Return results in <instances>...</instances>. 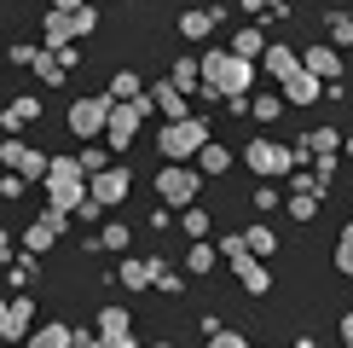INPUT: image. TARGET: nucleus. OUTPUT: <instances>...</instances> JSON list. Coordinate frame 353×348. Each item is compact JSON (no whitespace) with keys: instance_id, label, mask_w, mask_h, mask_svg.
I'll use <instances>...</instances> for the list:
<instances>
[{"instance_id":"f257e3e1","label":"nucleus","mask_w":353,"mask_h":348,"mask_svg":"<svg viewBox=\"0 0 353 348\" xmlns=\"http://www.w3.org/2000/svg\"><path fill=\"white\" fill-rule=\"evenodd\" d=\"M47 197H52V209L58 215H81L87 203V174H81V163H70V157H52L47 163Z\"/></svg>"},{"instance_id":"f03ea898","label":"nucleus","mask_w":353,"mask_h":348,"mask_svg":"<svg viewBox=\"0 0 353 348\" xmlns=\"http://www.w3.org/2000/svg\"><path fill=\"white\" fill-rule=\"evenodd\" d=\"M197 70H203V87H209V93H226V99H243L249 81H255L238 52H203Z\"/></svg>"},{"instance_id":"7ed1b4c3","label":"nucleus","mask_w":353,"mask_h":348,"mask_svg":"<svg viewBox=\"0 0 353 348\" xmlns=\"http://www.w3.org/2000/svg\"><path fill=\"white\" fill-rule=\"evenodd\" d=\"M243 163L255 168L261 180H278V174L296 168V151H290V145H278V139H255V145H243Z\"/></svg>"},{"instance_id":"20e7f679","label":"nucleus","mask_w":353,"mask_h":348,"mask_svg":"<svg viewBox=\"0 0 353 348\" xmlns=\"http://www.w3.org/2000/svg\"><path fill=\"white\" fill-rule=\"evenodd\" d=\"M209 145V122H197V116H185V122H168L163 128V157H191V151H203Z\"/></svg>"},{"instance_id":"39448f33","label":"nucleus","mask_w":353,"mask_h":348,"mask_svg":"<svg viewBox=\"0 0 353 348\" xmlns=\"http://www.w3.org/2000/svg\"><path fill=\"white\" fill-rule=\"evenodd\" d=\"M128 186H134V174L116 163V168H105V174H93V180H87V197H93L99 209H116V203L128 197Z\"/></svg>"},{"instance_id":"423d86ee","label":"nucleus","mask_w":353,"mask_h":348,"mask_svg":"<svg viewBox=\"0 0 353 348\" xmlns=\"http://www.w3.org/2000/svg\"><path fill=\"white\" fill-rule=\"evenodd\" d=\"M157 192H163V209H191V197H197V174H191V168H163V174H157Z\"/></svg>"},{"instance_id":"0eeeda50","label":"nucleus","mask_w":353,"mask_h":348,"mask_svg":"<svg viewBox=\"0 0 353 348\" xmlns=\"http://www.w3.org/2000/svg\"><path fill=\"white\" fill-rule=\"evenodd\" d=\"M105 116H110V99H76L70 105V134H81V139L105 134Z\"/></svg>"},{"instance_id":"6e6552de","label":"nucleus","mask_w":353,"mask_h":348,"mask_svg":"<svg viewBox=\"0 0 353 348\" xmlns=\"http://www.w3.org/2000/svg\"><path fill=\"white\" fill-rule=\"evenodd\" d=\"M0 157H6V168H12V174H23V180H47V163H52V157L29 151L23 139H6V145H0Z\"/></svg>"},{"instance_id":"1a4fd4ad","label":"nucleus","mask_w":353,"mask_h":348,"mask_svg":"<svg viewBox=\"0 0 353 348\" xmlns=\"http://www.w3.org/2000/svg\"><path fill=\"white\" fill-rule=\"evenodd\" d=\"M64 226H70V215H58V209H47V215H41L35 226L23 232V250H29V255H41V250H52V238H58V232H64Z\"/></svg>"},{"instance_id":"9d476101","label":"nucleus","mask_w":353,"mask_h":348,"mask_svg":"<svg viewBox=\"0 0 353 348\" xmlns=\"http://www.w3.org/2000/svg\"><path fill=\"white\" fill-rule=\"evenodd\" d=\"M139 122H145L139 105H110V116H105V139H110V145H128V139L139 134Z\"/></svg>"},{"instance_id":"9b49d317","label":"nucleus","mask_w":353,"mask_h":348,"mask_svg":"<svg viewBox=\"0 0 353 348\" xmlns=\"http://www.w3.org/2000/svg\"><path fill=\"white\" fill-rule=\"evenodd\" d=\"M301 70L330 87L336 76H342V52H336V47H307V52H301Z\"/></svg>"},{"instance_id":"f8f14e48","label":"nucleus","mask_w":353,"mask_h":348,"mask_svg":"<svg viewBox=\"0 0 353 348\" xmlns=\"http://www.w3.org/2000/svg\"><path fill=\"white\" fill-rule=\"evenodd\" d=\"M145 99H151V105H163V116L168 122H185V93L174 81H157V87H145Z\"/></svg>"},{"instance_id":"ddd939ff","label":"nucleus","mask_w":353,"mask_h":348,"mask_svg":"<svg viewBox=\"0 0 353 348\" xmlns=\"http://www.w3.org/2000/svg\"><path fill=\"white\" fill-rule=\"evenodd\" d=\"M284 99H290V105H319V99H325V81L307 76V70H296V76L284 81Z\"/></svg>"},{"instance_id":"4468645a","label":"nucleus","mask_w":353,"mask_h":348,"mask_svg":"<svg viewBox=\"0 0 353 348\" xmlns=\"http://www.w3.org/2000/svg\"><path fill=\"white\" fill-rule=\"evenodd\" d=\"M232 267H238V279H243V290H249V296H267V290H272V273L261 267L255 255H238Z\"/></svg>"},{"instance_id":"2eb2a0df","label":"nucleus","mask_w":353,"mask_h":348,"mask_svg":"<svg viewBox=\"0 0 353 348\" xmlns=\"http://www.w3.org/2000/svg\"><path fill=\"white\" fill-rule=\"evenodd\" d=\"M261 64H267V76L290 81V76H296V70H301V58L290 52V47H267V52H261Z\"/></svg>"},{"instance_id":"dca6fc26","label":"nucleus","mask_w":353,"mask_h":348,"mask_svg":"<svg viewBox=\"0 0 353 348\" xmlns=\"http://www.w3.org/2000/svg\"><path fill=\"white\" fill-rule=\"evenodd\" d=\"M29 325H35V302L18 296V302H12V313H6V337H12V342H23V337H29Z\"/></svg>"},{"instance_id":"f3484780","label":"nucleus","mask_w":353,"mask_h":348,"mask_svg":"<svg viewBox=\"0 0 353 348\" xmlns=\"http://www.w3.org/2000/svg\"><path fill=\"white\" fill-rule=\"evenodd\" d=\"M29 348H76V331L70 325H41V331H29Z\"/></svg>"},{"instance_id":"a211bd4d","label":"nucleus","mask_w":353,"mask_h":348,"mask_svg":"<svg viewBox=\"0 0 353 348\" xmlns=\"http://www.w3.org/2000/svg\"><path fill=\"white\" fill-rule=\"evenodd\" d=\"M139 93H145V81L134 76V70H116V81H110V105H134Z\"/></svg>"},{"instance_id":"6ab92c4d","label":"nucleus","mask_w":353,"mask_h":348,"mask_svg":"<svg viewBox=\"0 0 353 348\" xmlns=\"http://www.w3.org/2000/svg\"><path fill=\"white\" fill-rule=\"evenodd\" d=\"M209 29H214V6H191L180 18V35H191V41H203Z\"/></svg>"},{"instance_id":"aec40b11","label":"nucleus","mask_w":353,"mask_h":348,"mask_svg":"<svg viewBox=\"0 0 353 348\" xmlns=\"http://www.w3.org/2000/svg\"><path fill=\"white\" fill-rule=\"evenodd\" d=\"M301 145H307L313 157H336V151H342V134H336V128H313Z\"/></svg>"},{"instance_id":"412c9836","label":"nucleus","mask_w":353,"mask_h":348,"mask_svg":"<svg viewBox=\"0 0 353 348\" xmlns=\"http://www.w3.org/2000/svg\"><path fill=\"white\" fill-rule=\"evenodd\" d=\"M35 116H41V99H12L0 122H6V128H23V122H35Z\"/></svg>"},{"instance_id":"4be33fe9","label":"nucleus","mask_w":353,"mask_h":348,"mask_svg":"<svg viewBox=\"0 0 353 348\" xmlns=\"http://www.w3.org/2000/svg\"><path fill=\"white\" fill-rule=\"evenodd\" d=\"M99 337H105V342L134 337V331H128V313H122V308H105V313H99Z\"/></svg>"},{"instance_id":"5701e85b","label":"nucleus","mask_w":353,"mask_h":348,"mask_svg":"<svg viewBox=\"0 0 353 348\" xmlns=\"http://www.w3.org/2000/svg\"><path fill=\"white\" fill-rule=\"evenodd\" d=\"M243 244H249V255L261 261V255H272V250H278V232H272V226H249V232H243Z\"/></svg>"},{"instance_id":"b1692460","label":"nucleus","mask_w":353,"mask_h":348,"mask_svg":"<svg viewBox=\"0 0 353 348\" xmlns=\"http://www.w3.org/2000/svg\"><path fill=\"white\" fill-rule=\"evenodd\" d=\"M70 41H76V35H70V18H64V12H52V18H47V52H64Z\"/></svg>"},{"instance_id":"393cba45","label":"nucleus","mask_w":353,"mask_h":348,"mask_svg":"<svg viewBox=\"0 0 353 348\" xmlns=\"http://www.w3.org/2000/svg\"><path fill=\"white\" fill-rule=\"evenodd\" d=\"M197 163H203V174H226L232 168V151H226V145H203Z\"/></svg>"},{"instance_id":"a878e982","label":"nucleus","mask_w":353,"mask_h":348,"mask_svg":"<svg viewBox=\"0 0 353 348\" xmlns=\"http://www.w3.org/2000/svg\"><path fill=\"white\" fill-rule=\"evenodd\" d=\"M29 70H35L41 81H64V58H58V52H35V64H29Z\"/></svg>"},{"instance_id":"bb28decb","label":"nucleus","mask_w":353,"mask_h":348,"mask_svg":"<svg viewBox=\"0 0 353 348\" xmlns=\"http://www.w3.org/2000/svg\"><path fill=\"white\" fill-rule=\"evenodd\" d=\"M232 52H238L243 64H249V58H255V52H267V41H261V29H243V35L232 41Z\"/></svg>"},{"instance_id":"cd10ccee","label":"nucleus","mask_w":353,"mask_h":348,"mask_svg":"<svg viewBox=\"0 0 353 348\" xmlns=\"http://www.w3.org/2000/svg\"><path fill=\"white\" fill-rule=\"evenodd\" d=\"M122 284H134V290H151V261H122Z\"/></svg>"},{"instance_id":"c85d7f7f","label":"nucleus","mask_w":353,"mask_h":348,"mask_svg":"<svg viewBox=\"0 0 353 348\" xmlns=\"http://www.w3.org/2000/svg\"><path fill=\"white\" fill-rule=\"evenodd\" d=\"M203 81V70H197V58H180V64H174V87H180V93H191V87Z\"/></svg>"},{"instance_id":"c756f323","label":"nucleus","mask_w":353,"mask_h":348,"mask_svg":"<svg viewBox=\"0 0 353 348\" xmlns=\"http://www.w3.org/2000/svg\"><path fill=\"white\" fill-rule=\"evenodd\" d=\"M336 267L353 279V226H342V238H336Z\"/></svg>"},{"instance_id":"7c9ffc66","label":"nucleus","mask_w":353,"mask_h":348,"mask_svg":"<svg viewBox=\"0 0 353 348\" xmlns=\"http://www.w3.org/2000/svg\"><path fill=\"white\" fill-rule=\"evenodd\" d=\"M93 29H99V12H93V6L70 12V35H93Z\"/></svg>"},{"instance_id":"2f4dec72","label":"nucleus","mask_w":353,"mask_h":348,"mask_svg":"<svg viewBox=\"0 0 353 348\" xmlns=\"http://www.w3.org/2000/svg\"><path fill=\"white\" fill-rule=\"evenodd\" d=\"M76 163H81V174H87V180H93V174H105L110 163H105V151H99V145H87V151L76 157Z\"/></svg>"},{"instance_id":"473e14b6","label":"nucleus","mask_w":353,"mask_h":348,"mask_svg":"<svg viewBox=\"0 0 353 348\" xmlns=\"http://www.w3.org/2000/svg\"><path fill=\"white\" fill-rule=\"evenodd\" d=\"M214 267V250L209 244H191V255H185V273H209Z\"/></svg>"},{"instance_id":"72a5a7b5","label":"nucleus","mask_w":353,"mask_h":348,"mask_svg":"<svg viewBox=\"0 0 353 348\" xmlns=\"http://www.w3.org/2000/svg\"><path fill=\"white\" fill-rule=\"evenodd\" d=\"M290 215H296V221H313V215H319V197H313V192H296V197H290Z\"/></svg>"},{"instance_id":"f704fd0d","label":"nucleus","mask_w":353,"mask_h":348,"mask_svg":"<svg viewBox=\"0 0 353 348\" xmlns=\"http://www.w3.org/2000/svg\"><path fill=\"white\" fill-rule=\"evenodd\" d=\"M151 279L163 284V290H185L180 284V267H168V261H151Z\"/></svg>"},{"instance_id":"c9c22d12","label":"nucleus","mask_w":353,"mask_h":348,"mask_svg":"<svg viewBox=\"0 0 353 348\" xmlns=\"http://www.w3.org/2000/svg\"><path fill=\"white\" fill-rule=\"evenodd\" d=\"M93 244H105V250H128V226L116 221V226H105V232H99Z\"/></svg>"},{"instance_id":"e433bc0d","label":"nucleus","mask_w":353,"mask_h":348,"mask_svg":"<svg viewBox=\"0 0 353 348\" xmlns=\"http://www.w3.org/2000/svg\"><path fill=\"white\" fill-rule=\"evenodd\" d=\"M278 110H284V99H255V122H272Z\"/></svg>"},{"instance_id":"4c0bfd02","label":"nucleus","mask_w":353,"mask_h":348,"mask_svg":"<svg viewBox=\"0 0 353 348\" xmlns=\"http://www.w3.org/2000/svg\"><path fill=\"white\" fill-rule=\"evenodd\" d=\"M185 232H191V238H203V232H209V215H203V209H185Z\"/></svg>"},{"instance_id":"58836bf2","label":"nucleus","mask_w":353,"mask_h":348,"mask_svg":"<svg viewBox=\"0 0 353 348\" xmlns=\"http://www.w3.org/2000/svg\"><path fill=\"white\" fill-rule=\"evenodd\" d=\"M209 348H249V342L238 337V331H214V337H209Z\"/></svg>"},{"instance_id":"ea45409f","label":"nucleus","mask_w":353,"mask_h":348,"mask_svg":"<svg viewBox=\"0 0 353 348\" xmlns=\"http://www.w3.org/2000/svg\"><path fill=\"white\" fill-rule=\"evenodd\" d=\"M220 255H226V261H238V255H249V244H243V232H238V238H226V244H220Z\"/></svg>"},{"instance_id":"a19ab883","label":"nucleus","mask_w":353,"mask_h":348,"mask_svg":"<svg viewBox=\"0 0 353 348\" xmlns=\"http://www.w3.org/2000/svg\"><path fill=\"white\" fill-rule=\"evenodd\" d=\"M29 273H35V261H29V255L12 261V284H29Z\"/></svg>"},{"instance_id":"79ce46f5","label":"nucleus","mask_w":353,"mask_h":348,"mask_svg":"<svg viewBox=\"0 0 353 348\" xmlns=\"http://www.w3.org/2000/svg\"><path fill=\"white\" fill-rule=\"evenodd\" d=\"M330 29H336V41H353V12H347V18H336Z\"/></svg>"},{"instance_id":"37998d69","label":"nucleus","mask_w":353,"mask_h":348,"mask_svg":"<svg viewBox=\"0 0 353 348\" xmlns=\"http://www.w3.org/2000/svg\"><path fill=\"white\" fill-rule=\"evenodd\" d=\"M76 348H110L105 337H93V331H76Z\"/></svg>"},{"instance_id":"c03bdc74","label":"nucleus","mask_w":353,"mask_h":348,"mask_svg":"<svg viewBox=\"0 0 353 348\" xmlns=\"http://www.w3.org/2000/svg\"><path fill=\"white\" fill-rule=\"evenodd\" d=\"M52 12H64V18H70V12H81V0H52Z\"/></svg>"},{"instance_id":"a18cd8bd","label":"nucleus","mask_w":353,"mask_h":348,"mask_svg":"<svg viewBox=\"0 0 353 348\" xmlns=\"http://www.w3.org/2000/svg\"><path fill=\"white\" fill-rule=\"evenodd\" d=\"M6 255H12V232L0 226V261H6Z\"/></svg>"},{"instance_id":"49530a36","label":"nucleus","mask_w":353,"mask_h":348,"mask_svg":"<svg viewBox=\"0 0 353 348\" xmlns=\"http://www.w3.org/2000/svg\"><path fill=\"white\" fill-rule=\"evenodd\" d=\"M342 342H347V348H353V313H347V319H342Z\"/></svg>"},{"instance_id":"de8ad7c7","label":"nucleus","mask_w":353,"mask_h":348,"mask_svg":"<svg viewBox=\"0 0 353 348\" xmlns=\"http://www.w3.org/2000/svg\"><path fill=\"white\" fill-rule=\"evenodd\" d=\"M6 313H12V302H0V337H6Z\"/></svg>"},{"instance_id":"09e8293b","label":"nucleus","mask_w":353,"mask_h":348,"mask_svg":"<svg viewBox=\"0 0 353 348\" xmlns=\"http://www.w3.org/2000/svg\"><path fill=\"white\" fill-rule=\"evenodd\" d=\"M261 12H284V0H261Z\"/></svg>"},{"instance_id":"8fccbe9b","label":"nucleus","mask_w":353,"mask_h":348,"mask_svg":"<svg viewBox=\"0 0 353 348\" xmlns=\"http://www.w3.org/2000/svg\"><path fill=\"white\" fill-rule=\"evenodd\" d=\"M347 157H353V134H347Z\"/></svg>"},{"instance_id":"3c124183","label":"nucleus","mask_w":353,"mask_h":348,"mask_svg":"<svg viewBox=\"0 0 353 348\" xmlns=\"http://www.w3.org/2000/svg\"><path fill=\"white\" fill-rule=\"evenodd\" d=\"M157 348H174V342H157Z\"/></svg>"}]
</instances>
